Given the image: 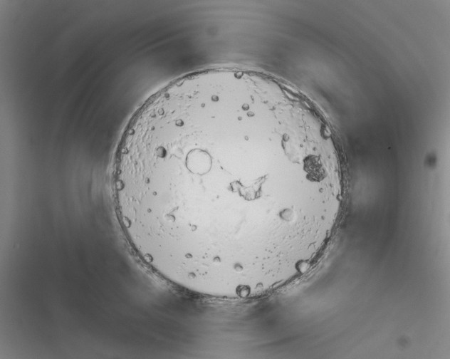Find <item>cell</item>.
<instances>
[{
    "instance_id": "1",
    "label": "cell",
    "mask_w": 450,
    "mask_h": 359,
    "mask_svg": "<svg viewBox=\"0 0 450 359\" xmlns=\"http://www.w3.org/2000/svg\"><path fill=\"white\" fill-rule=\"evenodd\" d=\"M114 185L121 226L145 263L179 288L236 300L276 290L308 262L343 177L286 86L212 69L177 80L140 109Z\"/></svg>"
}]
</instances>
